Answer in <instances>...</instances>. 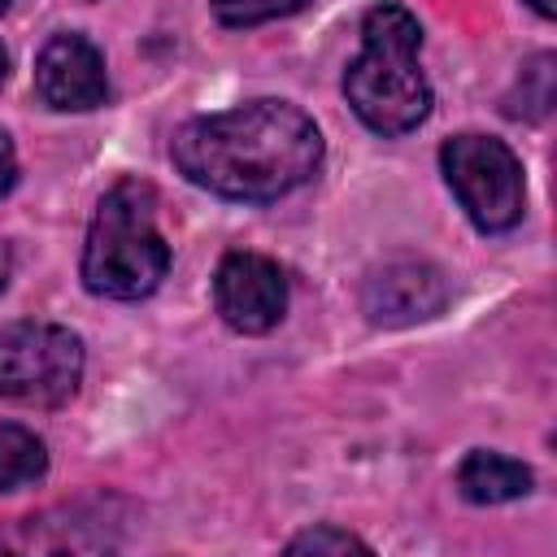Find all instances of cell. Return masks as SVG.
Wrapping results in <instances>:
<instances>
[{
	"label": "cell",
	"instance_id": "6da1fadb",
	"mask_svg": "<svg viewBox=\"0 0 557 557\" xmlns=\"http://www.w3.org/2000/svg\"><path fill=\"white\" fill-rule=\"evenodd\" d=\"M170 157L196 187L231 200H278L322 165L313 117L287 100H248L174 131Z\"/></svg>",
	"mask_w": 557,
	"mask_h": 557
},
{
	"label": "cell",
	"instance_id": "7a4b0ae2",
	"mask_svg": "<svg viewBox=\"0 0 557 557\" xmlns=\"http://www.w3.org/2000/svg\"><path fill=\"white\" fill-rule=\"evenodd\" d=\"M422 26L400 4H374L361 17V52L344 74L352 113L379 135H405L431 113V87L418 70Z\"/></svg>",
	"mask_w": 557,
	"mask_h": 557
},
{
	"label": "cell",
	"instance_id": "3957f363",
	"mask_svg": "<svg viewBox=\"0 0 557 557\" xmlns=\"http://www.w3.org/2000/svg\"><path fill=\"white\" fill-rule=\"evenodd\" d=\"M170 270V244L157 231V196L148 183L122 178L96 205L83 244V283L109 300H139L161 287Z\"/></svg>",
	"mask_w": 557,
	"mask_h": 557
},
{
	"label": "cell",
	"instance_id": "277c9868",
	"mask_svg": "<svg viewBox=\"0 0 557 557\" xmlns=\"http://www.w3.org/2000/svg\"><path fill=\"white\" fill-rule=\"evenodd\" d=\"M83 379V344L57 322H13L0 331V396L35 409L65 405Z\"/></svg>",
	"mask_w": 557,
	"mask_h": 557
},
{
	"label": "cell",
	"instance_id": "5b68a950",
	"mask_svg": "<svg viewBox=\"0 0 557 557\" xmlns=\"http://www.w3.org/2000/svg\"><path fill=\"white\" fill-rule=\"evenodd\" d=\"M444 178L479 231H509L522 222L527 187L518 157L492 135H457L440 152Z\"/></svg>",
	"mask_w": 557,
	"mask_h": 557
},
{
	"label": "cell",
	"instance_id": "8992f818",
	"mask_svg": "<svg viewBox=\"0 0 557 557\" xmlns=\"http://www.w3.org/2000/svg\"><path fill=\"white\" fill-rule=\"evenodd\" d=\"M213 305L231 331L261 335L287 309V278L261 252H226L213 274Z\"/></svg>",
	"mask_w": 557,
	"mask_h": 557
},
{
	"label": "cell",
	"instance_id": "52a82bcc",
	"mask_svg": "<svg viewBox=\"0 0 557 557\" xmlns=\"http://www.w3.org/2000/svg\"><path fill=\"white\" fill-rule=\"evenodd\" d=\"M448 305V283L431 261L392 257L374 265L361 283V309L379 326H413Z\"/></svg>",
	"mask_w": 557,
	"mask_h": 557
},
{
	"label": "cell",
	"instance_id": "ba28073f",
	"mask_svg": "<svg viewBox=\"0 0 557 557\" xmlns=\"http://www.w3.org/2000/svg\"><path fill=\"white\" fill-rule=\"evenodd\" d=\"M35 91L44 96V104L65 109V113L104 104L109 78H104L100 48L83 35H52L35 61Z\"/></svg>",
	"mask_w": 557,
	"mask_h": 557
},
{
	"label": "cell",
	"instance_id": "9c48e42d",
	"mask_svg": "<svg viewBox=\"0 0 557 557\" xmlns=\"http://www.w3.org/2000/svg\"><path fill=\"white\" fill-rule=\"evenodd\" d=\"M457 487L466 500L474 505H505V500H518L531 492V470L505 453H487V448H474L461 466H457Z\"/></svg>",
	"mask_w": 557,
	"mask_h": 557
},
{
	"label": "cell",
	"instance_id": "30bf717a",
	"mask_svg": "<svg viewBox=\"0 0 557 557\" xmlns=\"http://www.w3.org/2000/svg\"><path fill=\"white\" fill-rule=\"evenodd\" d=\"M48 470V448L26 426H0V492H22Z\"/></svg>",
	"mask_w": 557,
	"mask_h": 557
},
{
	"label": "cell",
	"instance_id": "8fae6325",
	"mask_svg": "<svg viewBox=\"0 0 557 557\" xmlns=\"http://www.w3.org/2000/svg\"><path fill=\"white\" fill-rule=\"evenodd\" d=\"M548 109H553V57L540 52L531 65H522V104H513L509 113L540 122Z\"/></svg>",
	"mask_w": 557,
	"mask_h": 557
},
{
	"label": "cell",
	"instance_id": "7c38bea8",
	"mask_svg": "<svg viewBox=\"0 0 557 557\" xmlns=\"http://www.w3.org/2000/svg\"><path fill=\"white\" fill-rule=\"evenodd\" d=\"M305 9V0H213L218 22L226 26H257V22H274Z\"/></svg>",
	"mask_w": 557,
	"mask_h": 557
},
{
	"label": "cell",
	"instance_id": "4fadbf2b",
	"mask_svg": "<svg viewBox=\"0 0 557 557\" xmlns=\"http://www.w3.org/2000/svg\"><path fill=\"white\" fill-rule=\"evenodd\" d=\"M287 553H370V544L357 540L352 531H339V527H313V531L296 535L287 544Z\"/></svg>",
	"mask_w": 557,
	"mask_h": 557
},
{
	"label": "cell",
	"instance_id": "5bb4252c",
	"mask_svg": "<svg viewBox=\"0 0 557 557\" xmlns=\"http://www.w3.org/2000/svg\"><path fill=\"white\" fill-rule=\"evenodd\" d=\"M17 183V152H13V139L0 131V196Z\"/></svg>",
	"mask_w": 557,
	"mask_h": 557
},
{
	"label": "cell",
	"instance_id": "9a60e30c",
	"mask_svg": "<svg viewBox=\"0 0 557 557\" xmlns=\"http://www.w3.org/2000/svg\"><path fill=\"white\" fill-rule=\"evenodd\" d=\"M527 4H531L540 17H553V13H557V0H527Z\"/></svg>",
	"mask_w": 557,
	"mask_h": 557
},
{
	"label": "cell",
	"instance_id": "2e32d148",
	"mask_svg": "<svg viewBox=\"0 0 557 557\" xmlns=\"http://www.w3.org/2000/svg\"><path fill=\"white\" fill-rule=\"evenodd\" d=\"M4 283H9V248L0 244V292H4Z\"/></svg>",
	"mask_w": 557,
	"mask_h": 557
},
{
	"label": "cell",
	"instance_id": "e0dca14e",
	"mask_svg": "<svg viewBox=\"0 0 557 557\" xmlns=\"http://www.w3.org/2000/svg\"><path fill=\"white\" fill-rule=\"evenodd\" d=\"M4 70H9V57H4V48H0V78H4Z\"/></svg>",
	"mask_w": 557,
	"mask_h": 557
},
{
	"label": "cell",
	"instance_id": "ac0fdd59",
	"mask_svg": "<svg viewBox=\"0 0 557 557\" xmlns=\"http://www.w3.org/2000/svg\"><path fill=\"white\" fill-rule=\"evenodd\" d=\"M4 9H9V0H0V13H4Z\"/></svg>",
	"mask_w": 557,
	"mask_h": 557
}]
</instances>
